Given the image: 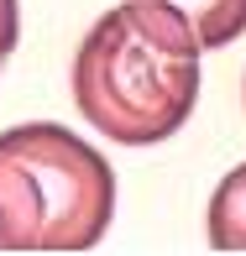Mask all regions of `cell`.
<instances>
[{"label":"cell","mask_w":246,"mask_h":256,"mask_svg":"<svg viewBox=\"0 0 246 256\" xmlns=\"http://www.w3.org/2000/svg\"><path fill=\"white\" fill-rule=\"evenodd\" d=\"M199 37L168 0H126L84 32L74 58V104L100 136L152 146L194 115Z\"/></svg>","instance_id":"1"},{"label":"cell","mask_w":246,"mask_h":256,"mask_svg":"<svg viewBox=\"0 0 246 256\" xmlns=\"http://www.w3.org/2000/svg\"><path fill=\"white\" fill-rule=\"evenodd\" d=\"M115 172L68 126L0 136V251H89L110 230Z\"/></svg>","instance_id":"2"},{"label":"cell","mask_w":246,"mask_h":256,"mask_svg":"<svg viewBox=\"0 0 246 256\" xmlns=\"http://www.w3.org/2000/svg\"><path fill=\"white\" fill-rule=\"evenodd\" d=\"M209 246L246 251V162L220 178L215 199H209Z\"/></svg>","instance_id":"3"},{"label":"cell","mask_w":246,"mask_h":256,"mask_svg":"<svg viewBox=\"0 0 246 256\" xmlns=\"http://www.w3.org/2000/svg\"><path fill=\"white\" fill-rule=\"evenodd\" d=\"M189 16L199 48H225L246 32V0H168Z\"/></svg>","instance_id":"4"},{"label":"cell","mask_w":246,"mask_h":256,"mask_svg":"<svg viewBox=\"0 0 246 256\" xmlns=\"http://www.w3.org/2000/svg\"><path fill=\"white\" fill-rule=\"evenodd\" d=\"M0 48H16V0H0Z\"/></svg>","instance_id":"5"}]
</instances>
